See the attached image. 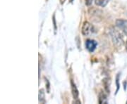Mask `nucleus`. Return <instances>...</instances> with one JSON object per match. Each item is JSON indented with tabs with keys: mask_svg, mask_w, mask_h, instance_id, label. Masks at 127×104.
Instances as JSON below:
<instances>
[{
	"mask_svg": "<svg viewBox=\"0 0 127 104\" xmlns=\"http://www.w3.org/2000/svg\"><path fill=\"white\" fill-rule=\"evenodd\" d=\"M98 102L100 104H107V96L105 95V94L103 91H100L99 95H98Z\"/></svg>",
	"mask_w": 127,
	"mask_h": 104,
	"instance_id": "obj_7",
	"label": "nucleus"
},
{
	"mask_svg": "<svg viewBox=\"0 0 127 104\" xmlns=\"http://www.w3.org/2000/svg\"><path fill=\"white\" fill-rule=\"evenodd\" d=\"M116 26L120 29L127 36V20L117 19L116 21Z\"/></svg>",
	"mask_w": 127,
	"mask_h": 104,
	"instance_id": "obj_3",
	"label": "nucleus"
},
{
	"mask_svg": "<svg viewBox=\"0 0 127 104\" xmlns=\"http://www.w3.org/2000/svg\"><path fill=\"white\" fill-rule=\"evenodd\" d=\"M39 101L40 103H45V92H44V89H42L39 91Z\"/></svg>",
	"mask_w": 127,
	"mask_h": 104,
	"instance_id": "obj_9",
	"label": "nucleus"
},
{
	"mask_svg": "<svg viewBox=\"0 0 127 104\" xmlns=\"http://www.w3.org/2000/svg\"><path fill=\"white\" fill-rule=\"evenodd\" d=\"M71 91H72V95L74 99H77L78 97V91L76 84L73 83V80L71 81Z\"/></svg>",
	"mask_w": 127,
	"mask_h": 104,
	"instance_id": "obj_6",
	"label": "nucleus"
},
{
	"mask_svg": "<svg viewBox=\"0 0 127 104\" xmlns=\"http://www.w3.org/2000/svg\"><path fill=\"white\" fill-rule=\"evenodd\" d=\"M109 0H95V4L101 6V7H104L106 6V5L109 3Z\"/></svg>",
	"mask_w": 127,
	"mask_h": 104,
	"instance_id": "obj_8",
	"label": "nucleus"
},
{
	"mask_svg": "<svg viewBox=\"0 0 127 104\" xmlns=\"http://www.w3.org/2000/svg\"><path fill=\"white\" fill-rule=\"evenodd\" d=\"M93 0H85L86 1V5L87 6H91L92 4V2H93Z\"/></svg>",
	"mask_w": 127,
	"mask_h": 104,
	"instance_id": "obj_11",
	"label": "nucleus"
},
{
	"mask_svg": "<svg viewBox=\"0 0 127 104\" xmlns=\"http://www.w3.org/2000/svg\"><path fill=\"white\" fill-rule=\"evenodd\" d=\"M60 1V2L62 3V4H63V3H64V1H66V0H59Z\"/></svg>",
	"mask_w": 127,
	"mask_h": 104,
	"instance_id": "obj_12",
	"label": "nucleus"
},
{
	"mask_svg": "<svg viewBox=\"0 0 127 104\" xmlns=\"http://www.w3.org/2000/svg\"><path fill=\"white\" fill-rule=\"evenodd\" d=\"M102 83H103L104 89L106 91V92L107 94H109V92H110L109 87H110V84H111V80L109 78H108V77L104 78V80H102Z\"/></svg>",
	"mask_w": 127,
	"mask_h": 104,
	"instance_id": "obj_5",
	"label": "nucleus"
},
{
	"mask_svg": "<svg viewBox=\"0 0 127 104\" xmlns=\"http://www.w3.org/2000/svg\"><path fill=\"white\" fill-rule=\"evenodd\" d=\"M111 36L112 38L114 44L117 46H122L124 44V40L123 37L121 35V33H119L118 31H117L116 30H113L111 32Z\"/></svg>",
	"mask_w": 127,
	"mask_h": 104,
	"instance_id": "obj_1",
	"label": "nucleus"
},
{
	"mask_svg": "<svg viewBox=\"0 0 127 104\" xmlns=\"http://www.w3.org/2000/svg\"><path fill=\"white\" fill-rule=\"evenodd\" d=\"M126 49H127V42H126Z\"/></svg>",
	"mask_w": 127,
	"mask_h": 104,
	"instance_id": "obj_13",
	"label": "nucleus"
},
{
	"mask_svg": "<svg viewBox=\"0 0 127 104\" xmlns=\"http://www.w3.org/2000/svg\"><path fill=\"white\" fill-rule=\"evenodd\" d=\"M82 35L83 36H90L95 32V28L89 22H84L81 29Z\"/></svg>",
	"mask_w": 127,
	"mask_h": 104,
	"instance_id": "obj_2",
	"label": "nucleus"
},
{
	"mask_svg": "<svg viewBox=\"0 0 127 104\" xmlns=\"http://www.w3.org/2000/svg\"><path fill=\"white\" fill-rule=\"evenodd\" d=\"M119 74H118L117 75V77H116V84H117V91H116V94L118 92L119 89Z\"/></svg>",
	"mask_w": 127,
	"mask_h": 104,
	"instance_id": "obj_10",
	"label": "nucleus"
},
{
	"mask_svg": "<svg viewBox=\"0 0 127 104\" xmlns=\"http://www.w3.org/2000/svg\"><path fill=\"white\" fill-rule=\"evenodd\" d=\"M86 48L88 51L90 52H93L95 49L97 47V42L93 40H88L86 41Z\"/></svg>",
	"mask_w": 127,
	"mask_h": 104,
	"instance_id": "obj_4",
	"label": "nucleus"
}]
</instances>
